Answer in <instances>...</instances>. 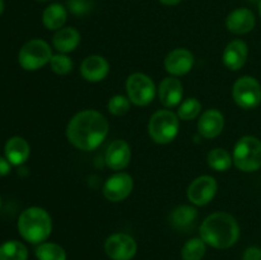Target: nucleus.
Wrapping results in <instances>:
<instances>
[{"mask_svg": "<svg viewBox=\"0 0 261 260\" xmlns=\"http://www.w3.org/2000/svg\"><path fill=\"white\" fill-rule=\"evenodd\" d=\"M110 125L106 117L96 110H84L74 115L66 126L69 143L81 150L98 148L109 134Z\"/></svg>", "mask_w": 261, "mask_h": 260, "instance_id": "1", "label": "nucleus"}, {"mask_svg": "<svg viewBox=\"0 0 261 260\" xmlns=\"http://www.w3.org/2000/svg\"><path fill=\"white\" fill-rule=\"evenodd\" d=\"M199 231L200 239L208 246L218 250L229 249L240 239V226L236 218L226 212H216L206 217Z\"/></svg>", "mask_w": 261, "mask_h": 260, "instance_id": "2", "label": "nucleus"}, {"mask_svg": "<svg viewBox=\"0 0 261 260\" xmlns=\"http://www.w3.org/2000/svg\"><path fill=\"white\" fill-rule=\"evenodd\" d=\"M18 231L27 242L40 245L48 239L53 231V221L47 212L40 206H30L18 218Z\"/></svg>", "mask_w": 261, "mask_h": 260, "instance_id": "3", "label": "nucleus"}, {"mask_svg": "<svg viewBox=\"0 0 261 260\" xmlns=\"http://www.w3.org/2000/svg\"><path fill=\"white\" fill-rule=\"evenodd\" d=\"M233 165L244 172H255L261 168V140L246 135L233 148Z\"/></svg>", "mask_w": 261, "mask_h": 260, "instance_id": "4", "label": "nucleus"}, {"mask_svg": "<svg viewBox=\"0 0 261 260\" xmlns=\"http://www.w3.org/2000/svg\"><path fill=\"white\" fill-rule=\"evenodd\" d=\"M180 119L170 110H160L149 119L148 133L153 142L157 144H168L178 134Z\"/></svg>", "mask_w": 261, "mask_h": 260, "instance_id": "5", "label": "nucleus"}, {"mask_svg": "<svg viewBox=\"0 0 261 260\" xmlns=\"http://www.w3.org/2000/svg\"><path fill=\"white\" fill-rule=\"evenodd\" d=\"M53 50L46 41L33 38L22 46L18 54V63L24 70L35 71L50 64Z\"/></svg>", "mask_w": 261, "mask_h": 260, "instance_id": "6", "label": "nucleus"}, {"mask_svg": "<svg viewBox=\"0 0 261 260\" xmlns=\"http://www.w3.org/2000/svg\"><path fill=\"white\" fill-rule=\"evenodd\" d=\"M126 92L130 102L135 106H147L154 99L157 89L147 74L134 73L127 76Z\"/></svg>", "mask_w": 261, "mask_h": 260, "instance_id": "7", "label": "nucleus"}, {"mask_svg": "<svg viewBox=\"0 0 261 260\" xmlns=\"http://www.w3.org/2000/svg\"><path fill=\"white\" fill-rule=\"evenodd\" d=\"M232 96L237 106L244 110L255 109L261 102V86L254 76L244 75L237 79L232 88Z\"/></svg>", "mask_w": 261, "mask_h": 260, "instance_id": "8", "label": "nucleus"}, {"mask_svg": "<svg viewBox=\"0 0 261 260\" xmlns=\"http://www.w3.org/2000/svg\"><path fill=\"white\" fill-rule=\"evenodd\" d=\"M138 245L134 237L117 232L107 237L105 252L111 260H132L137 255Z\"/></svg>", "mask_w": 261, "mask_h": 260, "instance_id": "9", "label": "nucleus"}, {"mask_svg": "<svg viewBox=\"0 0 261 260\" xmlns=\"http://www.w3.org/2000/svg\"><path fill=\"white\" fill-rule=\"evenodd\" d=\"M134 188V180L129 173L119 172L106 180L103 185V195L107 200L122 201L132 194Z\"/></svg>", "mask_w": 261, "mask_h": 260, "instance_id": "10", "label": "nucleus"}, {"mask_svg": "<svg viewBox=\"0 0 261 260\" xmlns=\"http://www.w3.org/2000/svg\"><path fill=\"white\" fill-rule=\"evenodd\" d=\"M218 185L216 178L204 175L195 178L188 189V198L195 205H206L216 196Z\"/></svg>", "mask_w": 261, "mask_h": 260, "instance_id": "11", "label": "nucleus"}, {"mask_svg": "<svg viewBox=\"0 0 261 260\" xmlns=\"http://www.w3.org/2000/svg\"><path fill=\"white\" fill-rule=\"evenodd\" d=\"M194 66V55L188 48H175L165 59V68L172 76L188 74Z\"/></svg>", "mask_w": 261, "mask_h": 260, "instance_id": "12", "label": "nucleus"}, {"mask_svg": "<svg viewBox=\"0 0 261 260\" xmlns=\"http://www.w3.org/2000/svg\"><path fill=\"white\" fill-rule=\"evenodd\" d=\"M256 24V18L252 10L247 8H237L226 18L227 30L234 35H246L251 32Z\"/></svg>", "mask_w": 261, "mask_h": 260, "instance_id": "13", "label": "nucleus"}, {"mask_svg": "<svg viewBox=\"0 0 261 260\" xmlns=\"http://www.w3.org/2000/svg\"><path fill=\"white\" fill-rule=\"evenodd\" d=\"M132 160V149L125 140H115L109 145L105 154L107 167L114 171H121L129 166Z\"/></svg>", "mask_w": 261, "mask_h": 260, "instance_id": "14", "label": "nucleus"}, {"mask_svg": "<svg viewBox=\"0 0 261 260\" xmlns=\"http://www.w3.org/2000/svg\"><path fill=\"white\" fill-rule=\"evenodd\" d=\"M110 73V64L103 56L91 55L83 60L81 65V74L87 82L98 83L103 81Z\"/></svg>", "mask_w": 261, "mask_h": 260, "instance_id": "15", "label": "nucleus"}, {"mask_svg": "<svg viewBox=\"0 0 261 260\" xmlns=\"http://www.w3.org/2000/svg\"><path fill=\"white\" fill-rule=\"evenodd\" d=\"M184 96V86L176 76H167L158 87V97L161 103L167 109L181 103Z\"/></svg>", "mask_w": 261, "mask_h": 260, "instance_id": "16", "label": "nucleus"}, {"mask_svg": "<svg viewBox=\"0 0 261 260\" xmlns=\"http://www.w3.org/2000/svg\"><path fill=\"white\" fill-rule=\"evenodd\" d=\"M224 127V116L216 109H209L201 114L198 122V130L201 137L214 139L218 137Z\"/></svg>", "mask_w": 261, "mask_h": 260, "instance_id": "17", "label": "nucleus"}, {"mask_svg": "<svg viewBox=\"0 0 261 260\" xmlns=\"http://www.w3.org/2000/svg\"><path fill=\"white\" fill-rule=\"evenodd\" d=\"M249 47L241 40H233L226 46L223 53V64L229 70H240L246 64Z\"/></svg>", "mask_w": 261, "mask_h": 260, "instance_id": "18", "label": "nucleus"}, {"mask_svg": "<svg viewBox=\"0 0 261 260\" xmlns=\"http://www.w3.org/2000/svg\"><path fill=\"white\" fill-rule=\"evenodd\" d=\"M31 148L27 140L22 137H12L4 145V157L12 166H22L30 157Z\"/></svg>", "mask_w": 261, "mask_h": 260, "instance_id": "19", "label": "nucleus"}, {"mask_svg": "<svg viewBox=\"0 0 261 260\" xmlns=\"http://www.w3.org/2000/svg\"><path fill=\"white\" fill-rule=\"evenodd\" d=\"M81 43V33L74 27H63L53 37V45L60 54H69Z\"/></svg>", "mask_w": 261, "mask_h": 260, "instance_id": "20", "label": "nucleus"}, {"mask_svg": "<svg viewBox=\"0 0 261 260\" xmlns=\"http://www.w3.org/2000/svg\"><path fill=\"white\" fill-rule=\"evenodd\" d=\"M68 19V9L63 4L54 3L42 13V23L47 30L59 31L64 27Z\"/></svg>", "mask_w": 261, "mask_h": 260, "instance_id": "21", "label": "nucleus"}, {"mask_svg": "<svg viewBox=\"0 0 261 260\" xmlns=\"http://www.w3.org/2000/svg\"><path fill=\"white\" fill-rule=\"evenodd\" d=\"M198 218V211L190 205H180L171 213L170 222L176 229H188Z\"/></svg>", "mask_w": 261, "mask_h": 260, "instance_id": "22", "label": "nucleus"}, {"mask_svg": "<svg viewBox=\"0 0 261 260\" xmlns=\"http://www.w3.org/2000/svg\"><path fill=\"white\" fill-rule=\"evenodd\" d=\"M28 250L23 242L9 240L0 245V260H27Z\"/></svg>", "mask_w": 261, "mask_h": 260, "instance_id": "23", "label": "nucleus"}, {"mask_svg": "<svg viewBox=\"0 0 261 260\" xmlns=\"http://www.w3.org/2000/svg\"><path fill=\"white\" fill-rule=\"evenodd\" d=\"M208 165L212 170L217 172H224L232 167L233 158L229 154L228 150L223 148H214L208 154Z\"/></svg>", "mask_w": 261, "mask_h": 260, "instance_id": "24", "label": "nucleus"}, {"mask_svg": "<svg viewBox=\"0 0 261 260\" xmlns=\"http://www.w3.org/2000/svg\"><path fill=\"white\" fill-rule=\"evenodd\" d=\"M37 260H66V251L63 246L55 242H42L37 245L35 251Z\"/></svg>", "mask_w": 261, "mask_h": 260, "instance_id": "25", "label": "nucleus"}, {"mask_svg": "<svg viewBox=\"0 0 261 260\" xmlns=\"http://www.w3.org/2000/svg\"><path fill=\"white\" fill-rule=\"evenodd\" d=\"M208 245L200 237H193L188 240L181 249L182 260H201L205 256Z\"/></svg>", "mask_w": 261, "mask_h": 260, "instance_id": "26", "label": "nucleus"}, {"mask_svg": "<svg viewBox=\"0 0 261 260\" xmlns=\"http://www.w3.org/2000/svg\"><path fill=\"white\" fill-rule=\"evenodd\" d=\"M201 111V103L196 98H188L180 105L177 110V116L180 120L190 121L199 116Z\"/></svg>", "mask_w": 261, "mask_h": 260, "instance_id": "27", "label": "nucleus"}, {"mask_svg": "<svg viewBox=\"0 0 261 260\" xmlns=\"http://www.w3.org/2000/svg\"><path fill=\"white\" fill-rule=\"evenodd\" d=\"M50 68L54 73L59 74V75H66L73 70V61L66 54H56L53 55L50 60Z\"/></svg>", "mask_w": 261, "mask_h": 260, "instance_id": "28", "label": "nucleus"}, {"mask_svg": "<svg viewBox=\"0 0 261 260\" xmlns=\"http://www.w3.org/2000/svg\"><path fill=\"white\" fill-rule=\"evenodd\" d=\"M130 105H132V102H130L129 97L116 94V96L110 98L107 109H109L110 114L115 115V116H122L130 110Z\"/></svg>", "mask_w": 261, "mask_h": 260, "instance_id": "29", "label": "nucleus"}, {"mask_svg": "<svg viewBox=\"0 0 261 260\" xmlns=\"http://www.w3.org/2000/svg\"><path fill=\"white\" fill-rule=\"evenodd\" d=\"M93 0H68L66 9L75 17H84L93 10Z\"/></svg>", "mask_w": 261, "mask_h": 260, "instance_id": "30", "label": "nucleus"}, {"mask_svg": "<svg viewBox=\"0 0 261 260\" xmlns=\"http://www.w3.org/2000/svg\"><path fill=\"white\" fill-rule=\"evenodd\" d=\"M242 260H261V247L249 246L244 251Z\"/></svg>", "mask_w": 261, "mask_h": 260, "instance_id": "31", "label": "nucleus"}, {"mask_svg": "<svg viewBox=\"0 0 261 260\" xmlns=\"http://www.w3.org/2000/svg\"><path fill=\"white\" fill-rule=\"evenodd\" d=\"M10 171H12V163L5 157L0 155V177L9 175Z\"/></svg>", "mask_w": 261, "mask_h": 260, "instance_id": "32", "label": "nucleus"}, {"mask_svg": "<svg viewBox=\"0 0 261 260\" xmlns=\"http://www.w3.org/2000/svg\"><path fill=\"white\" fill-rule=\"evenodd\" d=\"M158 2L163 5H167V7H175V5L180 4L182 0H158Z\"/></svg>", "mask_w": 261, "mask_h": 260, "instance_id": "33", "label": "nucleus"}, {"mask_svg": "<svg viewBox=\"0 0 261 260\" xmlns=\"http://www.w3.org/2000/svg\"><path fill=\"white\" fill-rule=\"evenodd\" d=\"M4 9H5V4H4V0H0V15L4 13Z\"/></svg>", "mask_w": 261, "mask_h": 260, "instance_id": "34", "label": "nucleus"}, {"mask_svg": "<svg viewBox=\"0 0 261 260\" xmlns=\"http://www.w3.org/2000/svg\"><path fill=\"white\" fill-rule=\"evenodd\" d=\"M259 14H260V18H261V0L259 2Z\"/></svg>", "mask_w": 261, "mask_h": 260, "instance_id": "35", "label": "nucleus"}, {"mask_svg": "<svg viewBox=\"0 0 261 260\" xmlns=\"http://www.w3.org/2000/svg\"><path fill=\"white\" fill-rule=\"evenodd\" d=\"M249 2H252V3H254V2H260V0H249Z\"/></svg>", "mask_w": 261, "mask_h": 260, "instance_id": "36", "label": "nucleus"}, {"mask_svg": "<svg viewBox=\"0 0 261 260\" xmlns=\"http://www.w3.org/2000/svg\"><path fill=\"white\" fill-rule=\"evenodd\" d=\"M37 2H48V0H37Z\"/></svg>", "mask_w": 261, "mask_h": 260, "instance_id": "37", "label": "nucleus"}, {"mask_svg": "<svg viewBox=\"0 0 261 260\" xmlns=\"http://www.w3.org/2000/svg\"><path fill=\"white\" fill-rule=\"evenodd\" d=\"M0 206H2V198H0Z\"/></svg>", "mask_w": 261, "mask_h": 260, "instance_id": "38", "label": "nucleus"}]
</instances>
